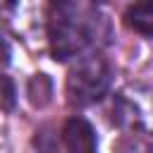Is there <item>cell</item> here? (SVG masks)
Wrapping results in <instances>:
<instances>
[{"instance_id":"obj_1","label":"cell","mask_w":153,"mask_h":153,"mask_svg":"<svg viewBox=\"0 0 153 153\" xmlns=\"http://www.w3.org/2000/svg\"><path fill=\"white\" fill-rule=\"evenodd\" d=\"M103 17L93 0H53L48 17L50 50L55 60H69L93 45L100 36Z\"/></svg>"},{"instance_id":"obj_2","label":"cell","mask_w":153,"mask_h":153,"mask_svg":"<svg viewBox=\"0 0 153 153\" xmlns=\"http://www.w3.org/2000/svg\"><path fill=\"white\" fill-rule=\"evenodd\" d=\"M112 84V67L103 55H86L81 57L67 76V100L69 105L86 108L100 100Z\"/></svg>"},{"instance_id":"obj_3","label":"cell","mask_w":153,"mask_h":153,"mask_svg":"<svg viewBox=\"0 0 153 153\" xmlns=\"http://www.w3.org/2000/svg\"><path fill=\"white\" fill-rule=\"evenodd\" d=\"M112 120L122 129L153 131V88L127 86L115 96Z\"/></svg>"},{"instance_id":"obj_4","label":"cell","mask_w":153,"mask_h":153,"mask_svg":"<svg viewBox=\"0 0 153 153\" xmlns=\"http://www.w3.org/2000/svg\"><path fill=\"white\" fill-rule=\"evenodd\" d=\"M50 2L53 0H7V14L12 29L19 36L29 38L38 29L48 26Z\"/></svg>"},{"instance_id":"obj_5","label":"cell","mask_w":153,"mask_h":153,"mask_svg":"<svg viewBox=\"0 0 153 153\" xmlns=\"http://www.w3.org/2000/svg\"><path fill=\"white\" fill-rule=\"evenodd\" d=\"M62 136H65V146L69 148V153H96L98 148L96 131L84 117H72L65 124Z\"/></svg>"},{"instance_id":"obj_6","label":"cell","mask_w":153,"mask_h":153,"mask_svg":"<svg viewBox=\"0 0 153 153\" xmlns=\"http://www.w3.org/2000/svg\"><path fill=\"white\" fill-rule=\"evenodd\" d=\"M124 22L131 31L153 38V0H136L127 7Z\"/></svg>"},{"instance_id":"obj_7","label":"cell","mask_w":153,"mask_h":153,"mask_svg":"<svg viewBox=\"0 0 153 153\" xmlns=\"http://www.w3.org/2000/svg\"><path fill=\"white\" fill-rule=\"evenodd\" d=\"M29 100L36 105V108H45L50 103V96H53V81L48 79V74H33L29 79Z\"/></svg>"},{"instance_id":"obj_8","label":"cell","mask_w":153,"mask_h":153,"mask_svg":"<svg viewBox=\"0 0 153 153\" xmlns=\"http://www.w3.org/2000/svg\"><path fill=\"white\" fill-rule=\"evenodd\" d=\"M17 103V91L10 76L0 74V110H12Z\"/></svg>"},{"instance_id":"obj_9","label":"cell","mask_w":153,"mask_h":153,"mask_svg":"<svg viewBox=\"0 0 153 153\" xmlns=\"http://www.w3.org/2000/svg\"><path fill=\"white\" fill-rule=\"evenodd\" d=\"M120 153H153V143H143V141H127L122 146Z\"/></svg>"},{"instance_id":"obj_10","label":"cell","mask_w":153,"mask_h":153,"mask_svg":"<svg viewBox=\"0 0 153 153\" xmlns=\"http://www.w3.org/2000/svg\"><path fill=\"white\" fill-rule=\"evenodd\" d=\"M0 153H10V143H7V136L2 129H0Z\"/></svg>"},{"instance_id":"obj_11","label":"cell","mask_w":153,"mask_h":153,"mask_svg":"<svg viewBox=\"0 0 153 153\" xmlns=\"http://www.w3.org/2000/svg\"><path fill=\"white\" fill-rule=\"evenodd\" d=\"M0 62H7V45L0 41Z\"/></svg>"}]
</instances>
